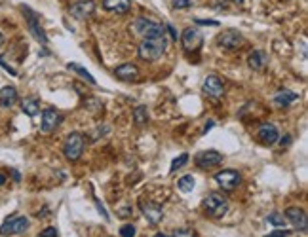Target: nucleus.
<instances>
[{"instance_id": "nucleus-1", "label": "nucleus", "mask_w": 308, "mask_h": 237, "mask_svg": "<svg viewBox=\"0 0 308 237\" xmlns=\"http://www.w3.org/2000/svg\"><path fill=\"white\" fill-rule=\"evenodd\" d=\"M168 48V38L166 34L162 36H154V38H143L139 44V57L145 61H158L166 53Z\"/></svg>"}, {"instance_id": "nucleus-2", "label": "nucleus", "mask_w": 308, "mask_h": 237, "mask_svg": "<svg viewBox=\"0 0 308 237\" xmlns=\"http://www.w3.org/2000/svg\"><path fill=\"white\" fill-rule=\"evenodd\" d=\"M129 29L133 31V34L141 36V38H154V36L166 34V27L160 25L158 21L150 19V17H137Z\"/></svg>"}, {"instance_id": "nucleus-3", "label": "nucleus", "mask_w": 308, "mask_h": 237, "mask_svg": "<svg viewBox=\"0 0 308 237\" xmlns=\"http://www.w3.org/2000/svg\"><path fill=\"white\" fill-rule=\"evenodd\" d=\"M204 209L205 214H209L211 218H221V216H224L228 212V201L219 192H211L204 199Z\"/></svg>"}, {"instance_id": "nucleus-4", "label": "nucleus", "mask_w": 308, "mask_h": 237, "mask_svg": "<svg viewBox=\"0 0 308 237\" xmlns=\"http://www.w3.org/2000/svg\"><path fill=\"white\" fill-rule=\"evenodd\" d=\"M84 144H86V139L82 133L78 131H72L68 133L67 139H65V144H63V154L68 161H76L80 160V156L84 152Z\"/></svg>"}, {"instance_id": "nucleus-5", "label": "nucleus", "mask_w": 308, "mask_h": 237, "mask_svg": "<svg viewBox=\"0 0 308 237\" xmlns=\"http://www.w3.org/2000/svg\"><path fill=\"white\" fill-rule=\"evenodd\" d=\"M29 218L23 216V214H12L8 216L6 220L2 222V226H0V235L4 237H10V235H19V233H23L29 229Z\"/></svg>"}, {"instance_id": "nucleus-6", "label": "nucleus", "mask_w": 308, "mask_h": 237, "mask_svg": "<svg viewBox=\"0 0 308 237\" xmlns=\"http://www.w3.org/2000/svg\"><path fill=\"white\" fill-rule=\"evenodd\" d=\"M21 10H23V14H25L27 27H29L31 34L34 36V40L40 42L42 46H48V36H46V31L42 29L40 21H38V16H36L31 8H27V6H21Z\"/></svg>"}, {"instance_id": "nucleus-7", "label": "nucleus", "mask_w": 308, "mask_h": 237, "mask_svg": "<svg viewBox=\"0 0 308 237\" xmlns=\"http://www.w3.org/2000/svg\"><path fill=\"white\" fill-rule=\"evenodd\" d=\"M215 182L224 190V192H232L234 188L240 186L242 182V175L238 171H232V169H224V171H219L215 175Z\"/></svg>"}, {"instance_id": "nucleus-8", "label": "nucleus", "mask_w": 308, "mask_h": 237, "mask_svg": "<svg viewBox=\"0 0 308 237\" xmlns=\"http://www.w3.org/2000/svg\"><path fill=\"white\" fill-rule=\"evenodd\" d=\"M181 40H183V46H185V51H198L202 48V44H204V36L202 33L198 31L196 27H188L183 31V36H181Z\"/></svg>"}, {"instance_id": "nucleus-9", "label": "nucleus", "mask_w": 308, "mask_h": 237, "mask_svg": "<svg viewBox=\"0 0 308 237\" xmlns=\"http://www.w3.org/2000/svg\"><path fill=\"white\" fill-rule=\"evenodd\" d=\"M242 42H244V36L238 31H234V29L222 31L217 36V44H219V48H222V50H236V48L242 46Z\"/></svg>"}, {"instance_id": "nucleus-10", "label": "nucleus", "mask_w": 308, "mask_h": 237, "mask_svg": "<svg viewBox=\"0 0 308 237\" xmlns=\"http://www.w3.org/2000/svg\"><path fill=\"white\" fill-rule=\"evenodd\" d=\"M257 137H259V141L266 146H272L280 141V133H278V127L274 126V124H261L259 129H257Z\"/></svg>"}, {"instance_id": "nucleus-11", "label": "nucleus", "mask_w": 308, "mask_h": 237, "mask_svg": "<svg viewBox=\"0 0 308 237\" xmlns=\"http://www.w3.org/2000/svg\"><path fill=\"white\" fill-rule=\"evenodd\" d=\"M194 161H196V167H200V169H211L215 165L222 163V156L217 150H204L194 158Z\"/></svg>"}, {"instance_id": "nucleus-12", "label": "nucleus", "mask_w": 308, "mask_h": 237, "mask_svg": "<svg viewBox=\"0 0 308 237\" xmlns=\"http://www.w3.org/2000/svg\"><path fill=\"white\" fill-rule=\"evenodd\" d=\"M94 12H95L94 0H80V2H74L68 8V14L74 19H88L90 16H94Z\"/></svg>"}, {"instance_id": "nucleus-13", "label": "nucleus", "mask_w": 308, "mask_h": 237, "mask_svg": "<svg viewBox=\"0 0 308 237\" xmlns=\"http://www.w3.org/2000/svg\"><path fill=\"white\" fill-rule=\"evenodd\" d=\"M285 218L295 226V228L302 231V233H306L308 229V220H306V212L299 209V207H289L287 211H285Z\"/></svg>"}, {"instance_id": "nucleus-14", "label": "nucleus", "mask_w": 308, "mask_h": 237, "mask_svg": "<svg viewBox=\"0 0 308 237\" xmlns=\"http://www.w3.org/2000/svg\"><path fill=\"white\" fill-rule=\"evenodd\" d=\"M61 116L57 110H53V108H46L42 112V122H40V129H42V133H51V131H55L57 126L61 124Z\"/></svg>"}, {"instance_id": "nucleus-15", "label": "nucleus", "mask_w": 308, "mask_h": 237, "mask_svg": "<svg viewBox=\"0 0 308 237\" xmlns=\"http://www.w3.org/2000/svg\"><path fill=\"white\" fill-rule=\"evenodd\" d=\"M141 211L150 224H160V220L164 218L162 207L158 203H152V201H141Z\"/></svg>"}, {"instance_id": "nucleus-16", "label": "nucleus", "mask_w": 308, "mask_h": 237, "mask_svg": "<svg viewBox=\"0 0 308 237\" xmlns=\"http://www.w3.org/2000/svg\"><path fill=\"white\" fill-rule=\"evenodd\" d=\"M114 76L122 82H135L139 78V68L133 63H124V65L114 68Z\"/></svg>"}, {"instance_id": "nucleus-17", "label": "nucleus", "mask_w": 308, "mask_h": 237, "mask_svg": "<svg viewBox=\"0 0 308 237\" xmlns=\"http://www.w3.org/2000/svg\"><path fill=\"white\" fill-rule=\"evenodd\" d=\"M204 91L205 95H209V97H222L224 93V85H222L221 78L215 76V74H209V76L204 80Z\"/></svg>"}, {"instance_id": "nucleus-18", "label": "nucleus", "mask_w": 308, "mask_h": 237, "mask_svg": "<svg viewBox=\"0 0 308 237\" xmlns=\"http://www.w3.org/2000/svg\"><path fill=\"white\" fill-rule=\"evenodd\" d=\"M17 102V89L14 85H4L0 89V106L2 108H12Z\"/></svg>"}, {"instance_id": "nucleus-19", "label": "nucleus", "mask_w": 308, "mask_h": 237, "mask_svg": "<svg viewBox=\"0 0 308 237\" xmlns=\"http://www.w3.org/2000/svg\"><path fill=\"white\" fill-rule=\"evenodd\" d=\"M103 8L114 14H128L131 10V0H103Z\"/></svg>"}, {"instance_id": "nucleus-20", "label": "nucleus", "mask_w": 308, "mask_h": 237, "mask_svg": "<svg viewBox=\"0 0 308 237\" xmlns=\"http://www.w3.org/2000/svg\"><path fill=\"white\" fill-rule=\"evenodd\" d=\"M266 63H268V59H266V53L265 51H251L248 57V65L253 70H263V68L266 67Z\"/></svg>"}, {"instance_id": "nucleus-21", "label": "nucleus", "mask_w": 308, "mask_h": 237, "mask_svg": "<svg viewBox=\"0 0 308 237\" xmlns=\"http://www.w3.org/2000/svg\"><path fill=\"white\" fill-rule=\"evenodd\" d=\"M299 99V95L295 93V91H289V89H282V91H278L276 97H274V102L280 106V108H285V106H289L293 101H297Z\"/></svg>"}, {"instance_id": "nucleus-22", "label": "nucleus", "mask_w": 308, "mask_h": 237, "mask_svg": "<svg viewBox=\"0 0 308 237\" xmlns=\"http://www.w3.org/2000/svg\"><path fill=\"white\" fill-rule=\"evenodd\" d=\"M21 110L25 112L29 118H34L38 114V110H40V102H38V99H34V97H29V99H25V101L21 102Z\"/></svg>"}, {"instance_id": "nucleus-23", "label": "nucleus", "mask_w": 308, "mask_h": 237, "mask_svg": "<svg viewBox=\"0 0 308 237\" xmlns=\"http://www.w3.org/2000/svg\"><path fill=\"white\" fill-rule=\"evenodd\" d=\"M194 186H196V178L192 177V175H183V177L177 180V188H179L181 192H185V194L192 192Z\"/></svg>"}, {"instance_id": "nucleus-24", "label": "nucleus", "mask_w": 308, "mask_h": 237, "mask_svg": "<svg viewBox=\"0 0 308 237\" xmlns=\"http://www.w3.org/2000/svg\"><path fill=\"white\" fill-rule=\"evenodd\" d=\"M67 68H68V70H72V72H76L80 78H84L88 84H92V85L97 84V82H95V78L92 76V74H90V72H88L84 67H80V65H76V63H68Z\"/></svg>"}, {"instance_id": "nucleus-25", "label": "nucleus", "mask_w": 308, "mask_h": 237, "mask_svg": "<svg viewBox=\"0 0 308 237\" xmlns=\"http://www.w3.org/2000/svg\"><path fill=\"white\" fill-rule=\"evenodd\" d=\"M133 120H135L137 126H145L146 122H148V110H146V106L143 104H139L133 108Z\"/></svg>"}, {"instance_id": "nucleus-26", "label": "nucleus", "mask_w": 308, "mask_h": 237, "mask_svg": "<svg viewBox=\"0 0 308 237\" xmlns=\"http://www.w3.org/2000/svg\"><path fill=\"white\" fill-rule=\"evenodd\" d=\"M285 222H287V218L283 214H280V212L268 214V224H272L274 228H285Z\"/></svg>"}, {"instance_id": "nucleus-27", "label": "nucleus", "mask_w": 308, "mask_h": 237, "mask_svg": "<svg viewBox=\"0 0 308 237\" xmlns=\"http://www.w3.org/2000/svg\"><path fill=\"white\" fill-rule=\"evenodd\" d=\"M188 161V154H181L179 158H175V160L171 161V167H170V173H175L177 169H181L185 163Z\"/></svg>"}, {"instance_id": "nucleus-28", "label": "nucleus", "mask_w": 308, "mask_h": 237, "mask_svg": "<svg viewBox=\"0 0 308 237\" xmlns=\"http://www.w3.org/2000/svg\"><path fill=\"white\" fill-rule=\"evenodd\" d=\"M137 229L133 224H124L122 228H120V237H135Z\"/></svg>"}, {"instance_id": "nucleus-29", "label": "nucleus", "mask_w": 308, "mask_h": 237, "mask_svg": "<svg viewBox=\"0 0 308 237\" xmlns=\"http://www.w3.org/2000/svg\"><path fill=\"white\" fill-rule=\"evenodd\" d=\"M171 237H196V231L192 228H179L171 233Z\"/></svg>"}, {"instance_id": "nucleus-30", "label": "nucleus", "mask_w": 308, "mask_h": 237, "mask_svg": "<svg viewBox=\"0 0 308 237\" xmlns=\"http://www.w3.org/2000/svg\"><path fill=\"white\" fill-rule=\"evenodd\" d=\"M192 2L190 0H171V6L175 10H183V8H188Z\"/></svg>"}, {"instance_id": "nucleus-31", "label": "nucleus", "mask_w": 308, "mask_h": 237, "mask_svg": "<svg viewBox=\"0 0 308 237\" xmlns=\"http://www.w3.org/2000/svg\"><path fill=\"white\" fill-rule=\"evenodd\" d=\"M291 235V231L289 229H282V228H278V229H274L272 233H268V235L265 237H289Z\"/></svg>"}, {"instance_id": "nucleus-32", "label": "nucleus", "mask_w": 308, "mask_h": 237, "mask_svg": "<svg viewBox=\"0 0 308 237\" xmlns=\"http://www.w3.org/2000/svg\"><path fill=\"white\" fill-rule=\"evenodd\" d=\"M0 67L6 68V70H8L12 76H17V70H16V68H12L8 63H6V57H4V55H0Z\"/></svg>"}, {"instance_id": "nucleus-33", "label": "nucleus", "mask_w": 308, "mask_h": 237, "mask_svg": "<svg viewBox=\"0 0 308 237\" xmlns=\"http://www.w3.org/2000/svg\"><path fill=\"white\" fill-rule=\"evenodd\" d=\"M95 207H97V211H99V212H101V214H103V218H105V220H107V222L111 220L109 212H107V209L103 207V203H101V201H99V199H95Z\"/></svg>"}, {"instance_id": "nucleus-34", "label": "nucleus", "mask_w": 308, "mask_h": 237, "mask_svg": "<svg viewBox=\"0 0 308 237\" xmlns=\"http://www.w3.org/2000/svg\"><path fill=\"white\" fill-rule=\"evenodd\" d=\"M40 237H59V235H57V229L53 228V226H50V228L40 231Z\"/></svg>"}, {"instance_id": "nucleus-35", "label": "nucleus", "mask_w": 308, "mask_h": 237, "mask_svg": "<svg viewBox=\"0 0 308 237\" xmlns=\"http://www.w3.org/2000/svg\"><path fill=\"white\" fill-rule=\"evenodd\" d=\"M196 25H207V27H219V21H213V19H196Z\"/></svg>"}, {"instance_id": "nucleus-36", "label": "nucleus", "mask_w": 308, "mask_h": 237, "mask_svg": "<svg viewBox=\"0 0 308 237\" xmlns=\"http://www.w3.org/2000/svg\"><path fill=\"white\" fill-rule=\"evenodd\" d=\"M166 29L170 31V34H171V38H173V40H177V38H179V34H177V31H175V27H173V25H168Z\"/></svg>"}, {"instance_id": "nucleus-37", "label": "nucleus", "mask_w": 308, "mask_h": 237, "mask_svg": "<svg viewBox=\"0 0 308 237\" xmlns=\"http://www.w3.org/2000/svg\"><path fill=\"white\" fill-rule=\"evenodd\" d=\"M129 211H131L129 207H124V209L120 211V216H122V218H124V216H128V214H129Z\"/></svg>"}, {"instance_id": "nucleus-38", "label": "nucleus", "mask_w": 308, "mask_h": 237, "mask_svg": "<svg viewBox=\"0 0 308 237\" xmlns=\"http://www.w3.org/2000/svg\"><path fill=\"white\" fill-rule=\"evenodd\" d=\"M211 127H213V122H209V124H207V126L204 127V133H207V131H209Z\"/></svg>"}, {"instance_id": "nucleus-39", "label": "nucleus", "mask_w": 308, "mask_h": 237, "mask_svg": "<svg viewBox=\"0 0 308 237\" xmlns=\"http://www.w3.org/2000/svg\"><path fill=\"white\" fill-rule=\"evenodd\" d=\"M4 182H6V175H4V173H0V186H2Z\"/></svg>"}, {"instance_id": "nucleus-40", "label": "nucleus", "mask_w": 308, "mask_h": 237, "mask_svg": "<svg viewBox=\"0 0 308 237\" xmlns=\"http://www.w3.org/2000/svg\"><path fill=\"white\" fill-rule=\"evenodd\" d=\"M289 143H291L289 135H285V139H282V146H283V144H289Z\"/></svg>"}, {"instance_id": "nucleus-41", "label": "nucleus", "mask_w": 308, "mask_h": 237, "mask_svg": "<svg viewBox=\"0 0 308 237\" xmlns=\"http://www.w3.org/2000/svg\"><path fill=\"white\" fill-rule=\"evenodd\" d=\"M234 4H244V0H232Z\"/></svg>"}, {"instance_id": "nucleus-42", "label": "nucleus", "mask_w": 308, "mask_h": 237, "mask_svg": "<svg viewBox=\"0 0 308 237\" xmlns=\"http://www.w3.org/2000/svg\"><path fill=\"white\" fill-rule=\"evenodd\" d=\"M4 44V36H2V33H0V46Z\"/></svg>"}, {"instance_id": "nucleus-43", "label": "nucleus", "mask_w": 308, "mask_h": 237, "mask_svg": "<svg viewBox=\"0 0 308 237\" xmlns=\"http://www.w3.org/2000/svg\"><path fill=\"white\" fill-rule=\"evenodd\" d=\"M152 237H168V235H164V233H156V235H152Z\"/></svg>"}]
</instances>
